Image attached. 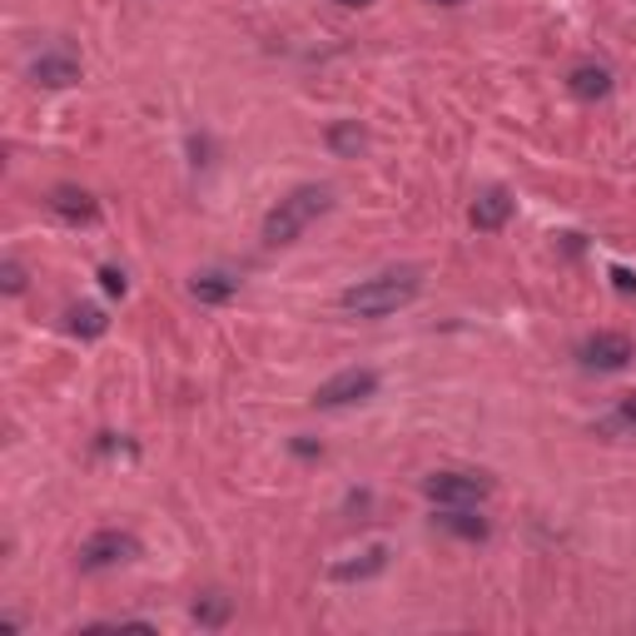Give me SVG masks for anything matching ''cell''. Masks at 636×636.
Segmentation results:
<instances>
[{"instance_id": "6da1fadb", "label": "cell", "mask_w": 636, "mask_h": 636, "mask_svg": "<svg viewBox=\"0 0 636 636\" xmlns=\"http://www.w3.org/2000/svg\"><path fill=\"white\" fill-rule=\"evenodd\" d=\"M418 294H423V269L403 264V269H383L373 279L348 283L339 304H343V314H354V318H389L398 308H408Z\"/></svg>"}, {"instance_id": "7a4b0ae2", "label": "cell", "mask_w": 636, "mask_h": 636, "mask_svg": "<svg viewBox=\"0 0 636 636\" xmlns=\"http://www.w3.org/2000/svg\"><path fill=\"white\" fill-rule=\"evenodd\" d=\"M329 204H333V194L323 185H298L289 200H279L269 214H264V229H259V239L269 249H283V244H294L298 234H304L308 225H314L318 214H329Z\"/></svg>"}, {"instance_id": "3957f363", "label": "cell", "mask_w": 636, "mask_h": 636, "mask_svg": "<svg viewBox=\"0 0 636 636\" xmlns=\"http://www.w3.org/2000/svg\"><path fill=\"white\" fill-rule=\"evenodd\" d=\"M487 493H493V478H483V472L443 468V472H428L423 478V497L437 507H478Z\"/></svg>"}, {"instance_id": "277c9868", "label": "cell", "mask_w": 636, "mask_h": 636, "mask_svg": "<svg viewBox=\"0 0 636 636\" xmlns=\"http://www.w3.org/2000/svg\"><path fill=\"white\" fill-rule=\"evenodd\" d=\"M135 557H140V537H135V532H119V527L94 532L90 543L80 547V567H85V572H105V567L135 562Z\"/></svg>"}, {"instance_id": "5b68a950", "label": "cell", "mask_w": 636, "mask_h": 636, "mask_svg": "<svg viewBox=\"0 0 636 636\" xmlns=\"http://www.w3.org/2000/svg\"><path fill=\"white\" fill-rule=\"evenodd\" d=\"M378 393V373L373 368H343L329 383H318L314 408H348V403H364Z\"/></svg>"}, {"instance_id": "8992f818", "label": "cell", "mask_w": 636, "mask_h": 636, "mask_svg": "<svg viewBox=\"0 0 636 636\" xmlns=\"http://www.w3.org/2000/svg\"><path fill=\"white\" fill-rule=\"evenodd\" d=\"M582 364L597 368V373H622L632 364V339L626 333H592L582 343Z\"/></svg>"}, {"instance_id": "52a82bcc", "label": "cell", "mask_w": 636, "mask_h": 636, "mask_svg": "<svg viewBox=\"0 0 636 636\" xmlns=\"http://www.w3.org/2000/svg\"><path fill=\"white\" fill-rule=\"evenodd\" d=\"M30 80H36L40 90H71V85L80 80V60H75L71 50H46V55L30 60Z\"/></svg>"}, {"instance_id": "ba28073f", "label": "cell", "mask_w": 636, "mask_h": 636, "mask_svg": "<svg viewBox=\"0 0 636 636\" xmlns=\"http://www.w3.org/2000/svg\"><path fill=\"white\" fill-rule=\"evenodd\" d=\"M567 90L577 94V100H587V105H597V100H607V94H612V71H607V65H597V60H582V65H572V71H567Z\"/></svg>"}, {"instance_id": "9c48e42d", "label": "cell", "mask_w": 636, "mask_h": 636, "mask_svg": "<svg viewBox=\"0 0 636 636\" xmlns=\"http://www.w3.org/2000/svg\"><path fill=\"white\" fill-rule=\"evenodd\" d=\"M468 219H472V229H503L507 219H512V194L507 189H483L478 200H472V209H468Z\"/></svg>"}, {"instance_id": "30bf717a", "label": "cell", "mask_w": 636, "mask_h": 636, "mask_svg": "<svg viewBox=\"0 0 636 636\" xmlns=\"http://www.w3.org/2000/svg\"><path fill=\"white\" fill-rule=\"evenodd\" d=\"M46 204H50V214L71 219V225H80V219H94V214H100V204H94L90 189H75V185H55Z\"/></svg>"}, {"instance_id": "8fae6325", "label": "cell", "mask_w": 636, "mask_h": 636, "mask_svg": "<svg viewBox=\"0 0 636 636\" xmlns=\"http://www.w3.org/2000/svg\"><path fill=\"white\" fill-rule=\"evenodd\" d=\"M383 567H389V547H368V552L348 557V562H333L329 577L333 582H368V577H378Z\"/></svg>"}, {"instance_id": "7c38bea8", "label": "cell", "mask_w": 636, "mask_h": 636, "mask_svg": "<svg viewBox=\"0 0 636 636\" xmlns=\"http://www.w3.org/2000/svg\"><path fill=\"white\" fill-rule=\"evenodd\" d=\"M437 522L462 543H487V518H478V507H443Z\"/></svg>"}, {"instance_id": "4fadbf2b", "label": "cell", "mask_w": 636, "mask_h": 636, "mask_svg": "<svg viewBox=\"0 0 636 636\" xmlns=\"http://www.w3.org/2000/svg\"><path fill=\"white\" fill-rule=\"evenodd\" d=\"M189 294L200 298V304H229V298L239 294V279H229V274H219V269L194 274V279H189Z\"/></svg>"}, {"instance_id": "5bb4252c", "label": "cell", "mask_w": 636, "mask_h": 636, "mask_svg": "<svg viewBox=\"0 0 636 636\" xmlns=\"http://www.w3.org/2000/svg\"><path fill=\"white\" fill-rule=\"evenodd\" d=\"M189 616L200 626H209V632H219V626L234 616V601L225 597V592H204V597H194V607H189Z\"/></svg>"}, {"instance_id": "9a60e30c", "label": "cell", "mask_w": 636, "mask_h": 636, "mask_svg": "<svg viewBox=\"0 0 636 636\" xmlns=\"http://www.w3.org/2000/svg\"><path fill=\"white\" fill-rule=\"evenodd\" d=\"M364 144H368V130L358 125V119H339V125H329V150H333V154L354 160Z\"/></svg>"}, {"instance_id": "2e32d148", "label": "cell", "mask_w": 636, "mask_h": 636, "mask_svg": "<svg viewBox=\"0 0 636 636\" xmlns=\"http://www.w3.org/2000/svg\"><path fill=\"white\" fill-rule=\"evenodd\" d=\"M110 329V318L100 314V308H71V333H80V339H100V333Z\"/></svg>"}, {"instance_id": "e0dca14e", "label": "cell", "mask_w": 636, "mask_h": 636, "mask_svg": "<svg viewBox=\"0 0 636 636\" xmlns=\"http://www.w3.org/2000/svg\"><path fill=\"white\" fill-rule=\"evenodd\" d=\"M100 289H105V294H115V298H125V294H130V279H125V269L105 264V269H100Z\"/></svg>"}, {"instance_id": "ac0fdd59", "label": "cell", "mask_w": 636, "mask_h": 636, "mask_svg": "<svg viewBox=\"0 0 636 636\" xmlns=\"http://www.w3.org/2000/svg\"><path fill=\"white\" fill-rule=\"evenodd\" d=\"M0 289H5V294H25V269L15 259L0 264Z\"/></svg>"}, {"instance_id": "d6986e66", "label": "cell", "mask_w": 636, "mask_h": 636, "mask_svg": "<svg viewBox=\"0 0 636 636\" xmlns=\"http://www.w3.org/2000/svg\"><path fill=\"white\" fill-rule=\"evenodd\" d=\"M612 279H616V289H622V294H636V274L632 269H612Z\"/></svg>"}, {"instance_id": "ffe728a7", "label": "cell", "mask_w": 636, "mask_h": 636, "mask_svg": "<svg viewBox=\"0 0 636 636\" xmlns=\"http://www.w3.org/2000/svg\"><path fill=\"white\" fill-rule=\"evenodd\" d=\"M622 418H626V423H636V393H632V398L622 403Z\"/></svg>"}, {"instance_id": "44dd1931", "label": "cell", "mask_w": 636, "mask_h": 636, "mask_svg": "<svg viewBox=\"0 0 636 636\" xmlns=\"http://www.w3.org/2000/svg\"><path fill=\"white\" fill-rule=\"evenodd\" d=\"M339 5H348V11H364V5H373V0H339Z\"/></svg>"}, {"instance_id": "7402d4cb", "label": "cell", "mask_w": 636, "mask_h": 636, "mask_svg": "<svg viewBox=\"0 0 636 636\" xmlns=\"http://www.w3.org/2000/svg\"><path fill=\"white\" fill-rule=\"evenodd\" d=\"M433 5H462V0H433Z\"/></svg>"}]
</instances>
